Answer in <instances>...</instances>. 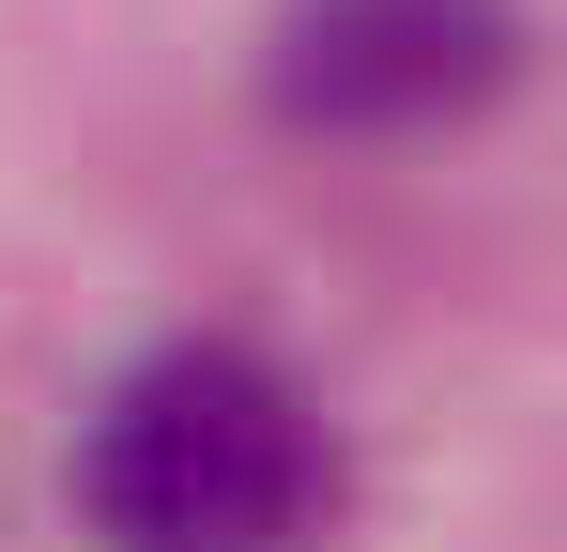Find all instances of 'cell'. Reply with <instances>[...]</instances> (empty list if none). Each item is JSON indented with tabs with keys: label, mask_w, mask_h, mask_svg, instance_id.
Returning <instances> with one entry per match:
<instances>
[{
	"label": "cell",
	"mask_w": 567,
	"mask_h": 552,
	"mask_svg": "<svg viewBox=\"0 0 567 552\" xmlns=\"http://www.w3.org/2000/svg\"><path fill=\"white\" fill-rule=\"evenodd\" d=\"M93 552H307L338 522V430L277 354L169 338L78 415Z\"/></svg>",
	"instance_id": "6da1fadb"
},
{
	"label": "cell",
	"mask_w": 567,
	"mask_h": 552,
	"mask_svg": "<svg viewBox=\"0 0 567 552\" xmlns=\"http://www.w3.org/2000/svg\"><path fill=\"white\" fill-rule=\"evenodd\" d=\"M522 78V0H277L261 92L307 139H445Z\"/></svg>",
	"instance_id": "7a4b0ae2"
}]
</instances>
